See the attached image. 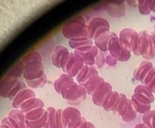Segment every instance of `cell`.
Segmentation results:
<instances>
[{
    "label": "cell",
    "instance_id": "6da1fadb",
    "mask_svg": "<svg viewBox=\"0 0 155 128\" xmlns=\"http://www.w3.org/2000/svg\"><path fill=\"white\" fill-rule=\"evenodd\" d=\"M62 123L64 128H95L93 123L82 117L80 110L74 106L63 109Z\"/></svg>",
    "mask_w": 155,
    "mask_h": 128
},
{
    "label": "cell",
    "instance_id": "5b68a950",
    "mask_svg": "<svg viewBox=\"0 0 155 128\" xmlns=\"http://www.w3.org/2000/svg\"><path fill=\"white\" fill-rule=\"evenodd\" d=\"M108 51L115 60L120 62L128 61L131 58V53L124 50L120 46L119 42V37L112 38L108 44Z\"/></svg>",
    "mask_w": 155,
    "mask_h": 128
},
{
    "label": "cell",
    "instance_id": "8fae6325",
    "mask_svg": "<svg viewBox=\"0 0 155 128\" xmlns=\"http://www.w3.org/2000/svg\"><path fill=\"white\" fill-rule=\"evenodd\" d=\"M104 82V80L99 75H97V76H94L93 78H90L89 81L85 82L84 84H82V85L86 90L87 94L92 96L95 93V91L102 85Z\"/></svg>",
    "mask_w": 155,
    "mask_h": 128
},
{
    "label": "cell",
    "instance_id": "2e32d148",
    "mask_svg": "<svg viewBox=\"0 0 155 128\" xmlns=\"http://www.w3.org/2000/svg\"><path fill=\"white\" fill-rule=\"evenodd\" d=\"M79 84L77 82H74V81H69L67 82L62 87L61 90L60 94L61 95L62 97L67 101L71 99V96L74 94L76 91H77V88H78Z\"/></svg>",
    "mask_w": 155,
    "mask_h": 128
},
{
    "label": "cell",
    "instance_id": "816d5d0a",
    "mask_svg": "<svg viewBox=\"0 0 155 128\" xmlns=\"http://www.w3.org/2000/svg\"><path fill=\"white\" fill-rule=\"evenodd\" d=\"M154 32H155V25H154Z\"/></svg>",
    "mask_w": 155,
    "mask_h": 128
},
{
    "label": "cell",
    "instance_id": "ffe728a7",
    "mask_svg": "<svg viewBox=\"0 0 155 128\" xmlns=\"http://www.w3.org/2000/svg\"><path fill=\"white\" fill-rule=\"evenodd\" d=\"M45 111L46 110L44 109V108H39L25 113L24 116H25L26 122H34L39 120L44 115Z\"/></svg>",
    "mask_w": 155,
    "mask_h": 128
},
{
    "label": "cell",
    "instance_id": "603a6c76",
    "mask_svg": "<svg viewBox=\"0 0 155 128\" xmlns=\"http://www.w3.org/2000/svg\"><path fill=\"white\" fill-rule=\"evenodd\" d=\"M74 79H73L72 77L70 76L68 74L64 73L63 75H61L54 83V90H56L58 93L60 94L61 93V90L62 87L66 84L67 82H69V81H73Z\"/></svg>",
    "mask_w": 155,
    "mask_h": 128
},
{
    "label": "cell",
    "instance_id": "d6a6232c",
    "mask_svg": "<svg viewBox=\"0 0 155 128\" xmlns=\"http://www.w3.org/2000/svg\"><path fill=\"white\" fill-rule=\"evenodd\" d=\"M68 43H69L70 47L76 51V50L79 49V48H83V47L88 46V45H93L94 42L92 39H89L88 40L80 41V42H71V41H69Z\"/></svg>",
    "mask_w": 155,
    "mask_h": 128
},
{
    "label": "cell",
    "instance_id": "1f68e13d",
    "mask_svg": "<svg viewBox=\"0 0 155 128\" xmlns=\"http://www.w3.org/2000/svg\"><path fill=\"white\" fill-rule=\"evenodd\" d=\"M139 11L142 14L148 15L151 13V10L150 8L149 1L148 0H139L138 1Z\"/></svg>",
    "mask_w": 155,
    "mask_h": 128
},
{
    "label": "cell",
    "instance_id": "ac0fdd59",
    "mask_svg": "<svg viewBox=\"0 0 155 128\" xmlns=\"http://www.w3.org/2000/svg\"><path fill=\"white\" fill-rule=\"evenodd\" d=\"M129 101H130V99L126 96L125 94L120 93V101L117 107L113 110L112 112L114 114L122 117V115L126 112L127 108H128Z\"/></svg>",
    "mask_w": 155,
    "mask_h": 128
},
{
    "label": "cell",
    "instance_id": "52a82bcc",
    "mask_svg": "<svg viewBox=\"0 0 155 128\" xmlns=\"http://www.w3.org/2000/svg\"><path fill=\"white\" fill-rule=\"evenodd\" d=\"M19 81L16 78L5 76V78L0 81V96L3 98H8L11 92L16 87Z\"/></svg>",
    "mask_w": 155,
    "mask_h": 128
},
{
    "label": "cell",
    "instance_id": "ee69618b",
    "mask_svg": "<svg viewBox=\"0 0 155 128\" xmlns=\"http://www.w3.org/2000/svg\"><path fill=\"white\" fill-rule=\"evenodd\" d=\"M107 31H110V28H109V27H101V28H99L96 32H95V34H94L93 40L97 39L101 34H102V33H105V32Z\"/></svg>",
    "mask_w": 155,
    "mask_h": 128
},
{
    "label": "cell",
    "instance_id": "60d3db41",
    "mask_svg": "<svg viewBox=\"0 0 155 128\" xmlns=\"http://www.w3.org/2000/svg\"><path fill=\"white\" fill-rule=\"evenodd\" d=\"M133 96H134V97L136 98V99H137L138 101H139V102H142V103L146 104V105H151V101H150L149 99H148L147 97H145V96H142V95L137 94V93H134V94H133Z\"/></svg>",
    "mask_w": 155,
    "mask_h": 128
},
{
    "label": "cell",
    "instance_id": "cb8c5ba5",
    "mask_svg": "<svg viewBox=\"0 0 155 128\" xmlns=\"http://www.w3.org/2000/svg\"><path fill=\"white\" fill-rule=\"evenodd\" d=\"M136 116H137V112H136V109L133 107L131 99H130L128 108H127L126 112L123 114L121 117H122V119L124 121L130 122L134 120L136 118Z\"/></svg>",
    "mask_w": 155,
    "mask_h": 128
},
{
    "label": "cell",
    "instance_id": "83f0119b",
    "mask_svg": "<svg viewBox=\"0 0 155 128\" xmlns=\"http://www.w3.org/2000/svg\"><path fill=\"white\" fill-rule=\"evenodd\" d=\"M74 54L80 56L83 58L84 63L89 66H93L95 64V58L89 52H80V51H75Z\"/></svg>",
    "mask_w": 155,
    "mask_h": 128
},
{
    "label": "cell",
    "instance_id": "bcb514c9",
    "mask_svg": "<svg viewBox=\"0 0 155 128\" xmlns=\"http://www.w3.org/2000/svg\"><path fill=\"white\" fill-rule=\"evenodd\" d=\"M89 52L95 58V57H97V55H98V52H99V49H98L96 46H95V45H92V46L91 47Z\"/></svg>",
    "mask_w": 155,
    "mask_h": 128
},
{
    "label": "cell",
    "instance_id": "e575fe53",
    "mask_svg": "<svg viewBox=\"0 0 155 128\" xmlns=\"http://www.w3.org/2000/svg\"><path fill=\"white\" fill-rule=\"evenodd\" d=\"M155 114V110H150L147 111L146 113L143 114L142 116V121L143 123L148 128H152L151 126V123H152V119Z\"/></svg>",
    "mask_w": 155,
    "mask_h": 128
},
{
    "label": "cell",
    "instance_id": "8d00e7d4",
    "mask_svg": "<svg viewBox=\"0 0 155 128\" xmlns=\"http://www.w3.org/2000/svg\"><path fill=\"white\" fill-rule=\"evenodd\" d=\"M70 54H71V52H69V51H67V52L64 54L63 57H62L61 60V69L65 73H67V64H68V60H69Z\"/></svg>",
    "mask_w": 155,
    "mask_h": 128
},
{
    "label": "cell",
    "instance_id": "ab89813d",
    "mask_svg": "<svg viewBox=\"0 0 155 128\" xmlns=\"http://www.w3.org/2000/svg\"><path fill=\"white\" fill-rule=\"evenodd\" d=\"M154 68V66H153V64H151L149 66H148V67L146 68V69L144 70V72H142V75H141L140 76V79H139V81L142 82V84H145V78H146L147 75H148V73L150 72V71L151 70V69Z\"/></svg>",
    "mask_w": 155,
    "mask_h": 128
},
{
    "label": "cell",
    "instance_id": "277c9868",
    "mask_svg": "<svg viewBox=\"0 0 155 128\" xmlns=\"http://www.w3.org/2000/svg\"><path fill=\"white\" fill-rule=\"evenodd\" d=\"M45 75V66L42 61H33L24 65L23 77L26 81L35 80Z\"/></svg>",
    "mask_w": 155,
    "mask_h": 128
},
{
    "label": "cell",
    "instance_id": "4dcf8cb0",
    "mask_svg": "<svg viewBox=\"0 0 155 128\" xmlns=\"http://www.w3.org/2000/svg\"><path fill=\"white\" fill-rule=\"evenodd\" d=\"M151 64H152V63L148 61V60H145V61L142 62V63H140V65L135 69L134 72H133V76H134L135 79H136L137 81H139L140 76L141 75H142V72H143L144 70H145L148 66H149Z\"/></svg>",
    "mask_w": 155,
    "mask_h": 128
},
{
    "label": "cell",
    "instance_id": "b9f144b4",
    "mask_svg": "<svg viewBox=\"0 0 155 128\" xmlns=\"http://www.w3.org/2000/svg\"><path fill=\"white\" fill-rule=\"evenodd\" d=\"M154 77H155V67L153 68V69L150 71L148 75H147L146 78H145V84H144V85H146V86L149 85V84L151 83V81H152V79L154 78Z\"/></svg>",
    "mask_w": 155,
    "mask_h": 128
},
{
    "label": "cell",
    "instance_id": "681fc988",
    "mask_svg": "<svg viewBox=\"0 0 155 128\" xmlns=\"http://www.w3.org/2000/svg\"><path fill=\"white\" fill-rule=\"evenodd\" d=\"M0 128H6V127H5V126H4V125L1 124V125H0Z\"/></svg>",
    "mask_w": 155,
    "mask_h": 128
},
{
    "label": "cell",
    "instance_id": "5bb4252c",
    "mask_svg": "<svg viewBox=\"0 0 155 128\" xmlns=\"http://www.w3.org/2000/svg\"><path fill=\"white\" fill-rule=\"evenodd\" d=\"M85 65L86 64L84 63L83 58L80 56L74 54V63H73L72 66H71V68L69 69L67 74H68L72 78L77 77L80 74V72H81L82 69H83Z\"/></svg>",
    "mask_w": 155,
    "mask_h": 128
},
{
    "label": "cell",
    "instance_id": "9a60e30c",
    "mask_svg": "<svg viewBox=\"0 0 155 128\" xmlns=\"http://www.w3.org/2000/svg\"><path fill=\"white\" fill-rule=\"evenodd\" d=\"M86 95H87V92L85 87L82 84H79L77 91L71 96V99L68 100V103L71 104V105H78L86 99Z\"/></svg>",
    "mask_w": 155,
    "mask_h": 128
},
{
    "label": "cell",
    "instance_id": "f546056e",
    "mask_svg": "<svg viewBox=\"0 0 155 128\" xmlns=\"http://www.w3.org/2000/svg\"><path fill=\"white\" fill-rule=\"evenodd\" d=\"M33 61H42V56L37 51H32L29 53L21 60V62L24 63V65Z\"/></svg>",
    "mask_w": 155,
    "mask_h": 128
},
{
    "label": "cell",
    "instance_id": "4fadbf2b",
    "mask_svg": "<svg viewBox=\"0 0 155 128\" xmlns=\"http://www.w3.org/2000/svg\"><path fill=\"white\" fill-rule=\"evenodd\" d=\"M120 101V93L117 91H112L107 96L103 103L102 107L106 111H113V110L117 105Z\"/></svg>",
    "mask_w": 155,
    "mask_h": 128
},
{
    "label": "cell",
    "instance_id": "7dc6e473",
    "mask_svg": "<svg viewBox=\"0 0 155 128\" xmlns=\"http://www.w3.org/2000/svg\"><path fill=\"white\" fill-rule=\"evenodd\" d=\"M149 5L151 11L155 12V0H151V1H149Z\"/></svg>",
    "mask_w": 155,
    "mask_h": 128
},
{
    "label": "cell",
    "instance_id": "d4e9b609",
    "mask_svg": "<svg viewBox=\"0 0 155 128\" xmlns=\"http://www.w3.org/2000/svg\"><path fill=\"white\" fill-rule=\"evenodd\" d=\"M132 103H133V107L136 109V112H139L140 114H145L147 111H150L151 108V105H146V104H144L142 102L138 101L136 98L133 96H132Z\"/></svg>",
    "mask_w": 155,
    "mask_h": 128
},
{
    "label": "cell",
    "instance_id": "c3c4849f",
    "mask_svg": "<svg viewBox=\"0 0 155 128\" xmlns=\"http://www.w3.org/2000/svg\"><path fill=\"white\" fill-rule=\"evenodd\" d=\"M151 36H152L153 39H154V43H155V33H154V32H153V33H151Z\"/></svg>",
    "mask_w": 155,
    "mask_h": 128
},
{
    "label": "cell",
    "instance_id": "d590c367",
    "mask_svg": "<svg viewBox=\"0 0 155 128\" xmlns=\"http://www.w3.org/2000/svg\"><path fill=\"white\" fill-rule=\"evenodd\" d=\"M89 68H90V66H87V65H85L83 69H82L81 72H80V74L76 77V80H77V82L79 83V84H81V83L83 81V80L86 78V75H87L88 72H89Z\"/></svg>",
    "mask_w": 155,
    "mask_h": 128
},
{
    "label": "cell",
    "instance_id": "74e56055",
    "mask_svg": "<svg viewBox=\"0 0 155 128\" xmlns=\"http://www.w3.org/2000/svg\"><path fill=\"white\" fill-rule=\"evenodd\" d=\"M104 63H105V58H104L101 51H99L98 55L95 57V65L98 68H101L104 66Z\"/></svg>",
    "mask_w": 155,
    "mask_h": 128
},
{
    "label": "cell",
    "instance_id": "f6af8a7d",
    "mask_svg": "<svg viewBox=\"0 0 155 128\" xmlns=\"http://www.w3.org/2000/svg\"><path fill=\"white\" fill-rule=\"evenodd\" d=\"M1 124L4 125L5 126L6 128H15V126H13V124H12V123H11V121L9 120V118L8 117H4V118L2 120V123Z\"/></svg>",
    "mask_w": 155,
    "mask_h": 128
},
{
    "label": "cell",
    "instance_id": "484cf974",
    "mask_svg": "<svg viewBox=\"0 0 155 128\" xmlns=\"http://www.w3.org/2000/svg\"><path fill=\"white\" fill-rule=\"evenodd\" d=\"M46 110L48 112V123H47L46 128H57L55 118L57 109L54 108L53 107H48Z\"/></svg>",
    "mask_w": 155,
    "mask_h": 128
},
{
    "label": "cell",
    "instance_id": "30bf717a",
    "mask_svg": "<svg viewBox=\"0 0 155 128\" xmlns=\"http://www.w3.org/2000/svg\"><path fill=\"white\" fill-rule=\"evenodd\" d=\"M34 97H36V94L33 90L30 89H24L15 96L14 100L12 101V106L15 109H20L23 103H24L28 99Z\"/></svg>",
    "mask_w": 155,
    "mask_h": 128
},
{
    "label": "cell",
    "instance_id": "d6986e66",
    "mask_svg": "<svg viewBox=\"0 0 155 128\" xmlns=\"http://www.w3.org/2000/svg\"><path fill=\"white\" fill-rule=\"evenodd\" d=\"M24 63L21 61L18 62L5 75V77L12 78H16L18 79L20 77L23 76V72H24Z\"/></svg>",
    "mask_w": 155,
    "mask_h": 128
},
{
    "label": "cell",
    "instance_id": "44dd1931",
    "mask_svg": "<svg viewBox=\"0 0 155 128\" xmlns=\"http://www.w3.org/2000/svg\"><path fill=\"white\" fill-rule=\"evenodd\" d=\"M134 93H137V94H140L145 96V97H147L150 101H151V103L154 101V94H153L152 90H151V88H149L148 86L144 85V84L138 85L137 87L135 88Z\"/></svg>",
    "mask_w": 155,
    "mask_h": 128
},
{
    "label": "cell",
    "instance_id": "7bdbcfd3",
    "mask_svg": "<svg viewBox=\"0 0 155 128\" xmlns=\"http://www.w3.org/2000/svg\"><path fill=\"white\" fill-rule=\"evenodd\" d=\"M105 63H107L109 66L113 67V66H115L117 64V60H115L111 55H108L106 57Z\"/></svg>",
    "mask_w": 155,
    "mask_h": 128
},
{
    "label": "cell",
    "instance_id": "f907efd6",
    "mask_svg": "<svg viewBox=\"0 0 155 128\" xmlns=\"http://www.w3.org/2000/svg\"><path fill=\"white\" fill-rule=\"evenodd\" d=\"M152 92H153V93H155V86H154V89H153V90H152Z\"/></svg>",
    "mask_w": 155,
    "mask_h": 128
},
{
    "label": "cell",
    "instance_id": "e0dca14e",
    "mask_svg": "<svg viewBox=\"0 0 155 128\" xmlns=\"http://www.w3.org/2000/svg\"><path fill=\"white\" fill-rule=\"evenodd\" d=\"M68 51V48L64 45H58L54 48V53L51 55V61L54 66H56L57 68H61V60L64 54Z\"/></svg>",
    "mask_w": 155,
    "mask_h": 128
},
{
    "label": "cell",
    "instance_id": "9c48e42d",
    "mask_svg": "<svg viewBox=\"0 0 155 128\" xmlns=\"http://www.w3.org/2000/svg\"><path fill=\"white\" fill-rule=\"evenodd\" d=\"M117 35L111 31H107L102 33L97 39L94 40L95 46L99 49V51L102 52H107L108 51V44L112 38L117 37Z\"/></svg>",
    "mask_w": 155,
    "mask_h": 128
},
{
    "label": "cell",
    "instance_id": "7a4b0ae2",
    "mask_svg": "<svg viewBox=\"0 0 155 128\" xmlns=\"http://www.w3.org/2000/svg\"><path fill=\"white\" fill-rule=\"evenodd\" d=\"M62 35L66 39H77L80 37H89L86 20L82 16H78L64 26Z\"/></svg>",
    "mask_w": 155,
    "mask_h": 128
},
{
    "label": "cell",
    "instance_id": "4316f807",
    "mask_svg": "<svg viewBox=\"0 0 155 128\" xmlns=\"http://www.w3.org/2000/svg\"><path fill=\"white\" fill-rule=\"evenodd\" d=\"M26 82H27V84L30 87H33V88H39V87H44L46 84V83L48 82V78H47L46 75L45 74L41 78L35 80H31V81L27 80V81H26Z\"/></svg>",
    "mask_w": 155,
    "mask_h": 128
},
{
    "label": "cell",
    "instance_id": "f35d334b",
    "mask_svg": "<svg viewBox=\"0 0 155 128\" xmlns=\"http://www.w3.org/2000/svg\"><path fill=\"white\" fill-rule=\"evenodd\" d=\"M62 111H63V109L61 108H58L56 111L55 118L57 128H64L63 123H62Z\"/></svg>",
    "mask_w": 155,
    "mask_h": 128
},
{
    "label": "cell",
    "instance_id": "7402d4cb",
    "mask_svg": "<svg viewBox=\"0 0 155 128\" xmlns=\"http://www.w3.org/2000/svg\"><path fill=\"white\" fill-rule=\"evenodd\" d=\"M8 116L15 119V120L19 123V125L21 126V127L27 128V126H26L25 116H24V114L21 111V110L20 109L12 110V111L9 112Z\"/></svg>",
    "mask_w": 155,
    "mask_h": 128
},
{
    "label": "cell",
    "instance_id": "836d02e7",
    "mask_svg": "<svg viewBox=\"0 0 155 128\" xmlns=\"http://www.w3.org/2000/svg\"><path fill=\"white\" fill-rule=\"evenodd\" d=\"M24 89H27V87H26L25 83L23 82V81H19L18 84H17L16 87L12 90V91L11 92V93L9 94L8 99H10L11 101H13L14 99L15 98V96L18 94L21 91H22Z\"/></svg>",
    "mask_w": 155,
    "mask_h": 128
},
{
    "label": "cell",
    "instance_id": "f1b7e54d",
    "mask_svg": "<svg viewBox=\"0 0 155 128\" xmlns=\"http://www.w3.org/2000/svg\"><path fill=\"white\" fill-rule=\"evenodd\" d=\"M139 33L135 30L130 39V45H131L133 53L136 56H140V52L139 49Z\"/></svg>",
    "mask_w": 155,
    "mask_h": 128
},
{
    "label": "cell",
    "instance_id": "7c38bea8",
    "mask_svg": "<svg viewBox=\"0 0 155 128\" xmlns=\"http://www.w3.org/2000/svg\"><path fill=\"white\" fill-rule=\"evenodd\" d=\"M44 105H45V104H44L43 101L42 99L34 97L28 99L24 103H23L21 105L20 110L24 114H25V113L29 112V111H32V110L36 109V108H44Z\"/></svg>",
    "mask_w": 155,
    "mask_h": 128
},
{
    "label": "cell",
    "instance_id": "ba28073f",
    "mask_svg": "<svg viewBox=\"0 0 155 128\" xmlns=\"http://www.w3.org/2000/svg\"><path fill=\"white\" fill-rule=\"evenodd\" d=\"M101 27H109L110 28V23L107 20L101 17H96L92 18L89 25L87 26L88 35H89V39L93 40L94 34Z\"/></svg>",
    "mask_w": 155,
    "mask_h": 128
},
{
    "label": "cell",
    "instance_id": "8992f818",
    "mask_svg": "<svg viewBox=\"0 0 155 128\" xmlns=\"http://www.w3.org/2000/svg\"><path fill=\"white\" fill-rule=\"evenodd\" d=\"M112 91H113V89H112L111 85L108 82L104 81L102 85L92 96L94 104L97 106L102 107L105 99Z\"/></svg>",
    "mask_w": 155,
    "mask_h": 128
},
{
    "label": "cell",
    "instance_id": "3957f363",
    "mask_svg": "<svg viewBox=\"0 0 155 128\" xmlns=\"http://www.w3.org/2000/svg\"><path fill=\"white\" fill-rule=\"evenodd\" d=\"M139 49L140 54L146 60L155 57V43L151 35L143 31L139 33Z\"/></svg>",
    "mask_w": 155,
    "mask_h": 128
}]
</instances>
